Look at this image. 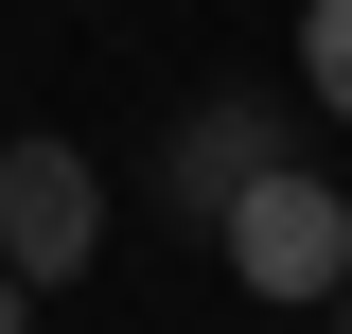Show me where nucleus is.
<instances>
[{
  "label": "nucleus",
  "instance_id": "5",
  "mask_svg": "<svg viewBox=\"0 0 352 334\" xmlns=\"http://www.w3.org/2000/svg\"><path fill=\"white\" fill-rule=\"evenodd\" d=\"M0 334H36V282H18V264H0Z\"/></svg>",
  "mask_w": 352,
  "mask_h": 334
},
{
  "label": "nucleus",
  "instance_id": "2",
  "mask_svg": "<svg viewBox=\"0 0 352 334\" xmlns=\"http://www.w3.org/2000/svg\"><path fill=\"white\" fill-rule=\"evenodd\" d=\"M0 264L36 299L106 264V176H88V141H0Z\"/></svg>",
  "mask_w": 352,
  "mask_h": 334
},
{
  "label": "nucleus",
  "instance_id": "3",
  "mask_svg": "<svg viewBox=\"0 0 352 334\" xmlns=\"http://www.w3.org/2000/svg\"><path fill=\"white\" fill-rule=\"evenodd\" d=\"M282 159H300V106H282V88H194V106L159 124V194L194 211V229H212L247 176H282Z\"/></svg>",
  "mask_w": 352,
  "mask_h": 334
},
{
  "label": "nucleus",
  "instance_id": "6",
  "mask_svg": "<svg viewBox=\"0 0 352 334\" xmlns=\"http://www.w3.org/2000/svg\"><path fill=\"white\" fill-rule=\"evenodd\" d=\"M335 334H352V282H335Z\"/></svg>",
  "mask_w": 352,
  "mask_h": 334
},
{
  "label": "nucleus",
  "instance_id": "1",
  "mask_svg": "<svg viewBox=\"0 0 352 334\" xmlns=\"http://www.w3.org/2000/svg\"><path fill=\"white\" fill-rule=\"evenodd\" d=\"M212 247H229L247 299H335V282H352V194H335L317 159H282V176H247V194L212 211Z\"/></svg>",
  "mask_w": 352,
  "mask_h": 334
},
{
  "label": "nucleus",
  "instance_id": "4",
  "mask_svg": "<svg viewBox=\"0 0 352 334\" xmlns=\"http://www.w3.org/2000/svg\"><path fill=\"white\" fill-rule=\"evenodd\" d=\"M300 88L317 124H352V0H300Z\"/></svg>",
  "mask_w": 352,
  "mask_h": 334
}]
</instances>
